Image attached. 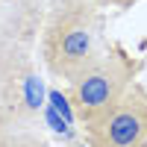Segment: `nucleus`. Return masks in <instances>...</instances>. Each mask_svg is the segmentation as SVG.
<instances>
[{
	"mask_svg": "<svg viewBox=\"0 0 147 147\" xmlns=\"http://www.w3.org/2000/svg\"><path fill=\"white\" fill-rule=\"evenodd\" d=\"M94 147H144L147 144V97L132 88L91 121Z\"/></svg>",
	"mask_w": 147,
	"mask_h": 147,
	"instance_id": "f257e3e1",
	"label": "nucleus"
},
{
	"mask_svg": "<svg viewBox=\"0 0 147 147\" xmlns=\"http://www.w3.org/2000/svg\"><path fill=\"white\" fill-rule=\"evenodd\" d=\"M127 77H129V68L121 59L94 62L88 71H82L74 80V103L80 106V115L91 124L97 115L112 109L124 97Z\"/></svg>",
	"mask_w": 147,
	"mask_h": 147,
	"instance_id": "f03ea898",
	"label": "nucleus"
},
{
	"mask_svg": "<svg viewBox=\"0 0 147 147\" xmlns=\"http://www.w3.org/2000/svg\"><path fill=\"white\" fill-rule=\"evenodd\" d=\"M24 100H27V106L32 112L44 106V85L35 74H27V80H24Z\"/></svg>",
	"mask_w": 147,
	"mask_h": 147,
	"instance_id": "7ed1b4c3",
	"label": "nucleus"
},
{
	"mask_svg": "<svg viewBox=\"0 0 147 147\" xmlns=\"http://www.w3.org/2000/svg\"><path fill=\"white\" fill-rule=\"evenodd\" d=\"M44 118H47V124H50V129H53V132H59V136H68V138L74 136V129H71V124H68V121H65L62 115L56 112L53 106H47V109H44Z\"/></svg>",
	"mask_w": 147,
	"mask_h": 147,
	"instance_id": "20e7f679",
	"label": "nucleus"
},
{
	"mask_svg": "<svg viewBox=\"0 0 147 147\" xmlns=\"http://www.w3.org/2000/svg\"><path fill=\"white\" fill-rule=\"evenodd\" d=\"M47 100H50V106L56 109L59 115H62L68 124H74V109H71V103H68V97L62 94V91H50L47 94Z\"/></svg>",
	"mask_w": 147,
	"mask_h": 147,
	"instance_id": "39448f33",
	"label": "nucleus"
}]
</instances>
